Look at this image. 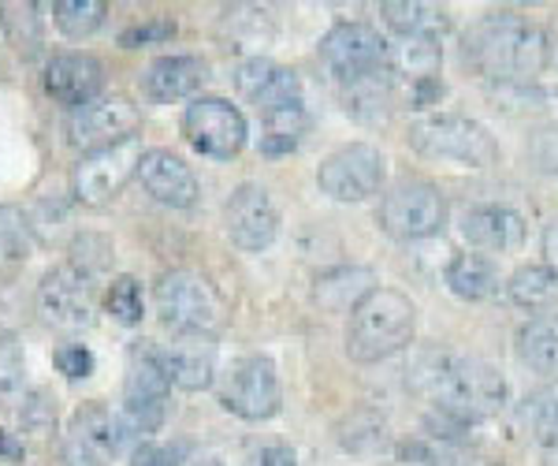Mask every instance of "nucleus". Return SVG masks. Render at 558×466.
<instances>
[{
  "label": "nucleus",
  "mask_w": 558,
  "mask_h": 466,
  "mask_svg": "<svg viewBox=\"0 0 558 466\" xmlns=\"http://www.w3.org/2000/svg\"><path fill=\"white\" fill-rule=\"evenodd\" d=\"M465 60L499 86H529L551 64V38L518 12H488L465 38Z\"/></svg>",
  "instance_id": "f257e3e1"
},
{
  "label": "nucleus",
  "mask_w": 558,
  "mask_h": 466,
  "mask_svg": "<svg viewBox=\"0 0 558 466\" xmlns=\"http://www.w3.org/2000/svg\"><path fill=\"white\" fill-rule=\"evenodd\" d=\"M417 381L425 396L458 422H481V418L499 415L510 396L507 378L492 362L473 355H432Z\"/></svg>",
  "instance_id": "f03ea898"
},
{
  "label": "nucleus",
  "mask_w": 558,
  "mask_h": 466,
  "mask_svg": "<svg viewBox=\"0 0 558 466\" xmlns=\"http://www.w3.org/2000/svg\"><path fill=\"white\" fill-rule=\"evenodd\" d=\"M417 336V307L399 288H373L347 318V355L354 362H384L407 351Z\"/></svg>",
  "instance_id": "7ed1b4c3"
},
{
  "label": "nucleus",
  "mask_w": 558,
  "mask_h": 466,
  "mask_svg": "<svg viewBox=\"0 0 558 466\" xmlns=\"http://www.w3.org/2000/svg\"><path fill=\"white\" fill-rule=\"evenodd\" d=\"M153 307L172 333L216 336L228 321V307H223L220 291L194 268H172V273L160 276V284L153 288Z\"/></svg>",
  "instance_id": "20e7f679"
},
{
  "label": "nucleus",
  "mask_w": 558,
  "mask_h": 466,
  "mask_svg": "<svg viewBox=\"0 0 558 466\" xmlns=\"http://www.w3.org/2000/svg\"><path fill=\"white\" fill-rule=\"evenodd\" d=\"M407 142L421 157L432 160H454L462 168H488L499 157L492 131L476 123L473 116L458 112H428L410 123Z\"/></svg>",
  "instance_id": "39448f33"
},
{
  "label": "nucleus",
  "mask_w": 558,
  "mask_h": 466,
  "mask_svg": "<svg viewBox=\"0 0 558 466\" xmlns=\"http://www.w3.org/2000/svg\"><path fill=\"white\" fill-rule=\"evenodd\" d=\"M376 220H380L384 236L399 239V243H421L447 228V199L428 179H399L384 191Z\"/></svg>",
  "instance_id": "423d86ee"
},
{
  "label": "nucleus",
  "mask_w": 558,
  "mask_h": 466,
  "mask_svg": "<svg viewBox=\"0 0 558 466\" xmlns=\"http://www.w3.org/2000/svg\"><path fill=\"white\" fill-rule=\"evenodd\" d=\"M168 396H172V381H168L165 366H160L157 344L142 339L128 355V378H123V426L128 433H157L168 418Z\"/></svg>",
  "instance_id": "0eeeda50"
},
{
  "label": "nucleus",
  "mask_w": 558,
  "mask_h": 466,
  "mask_svg": "<svg viewBox=\"0 0 558 466\" xmlns=\"http://www.w3.org/2000/svg\"><path fill=\"white\" fill-rule=\"evenodd\" d=\"M146 157V146H142V134H131L123 142H112V146L89 150L75 160L71 168V194H75L78 205L86 210H101L138 176V165Z\"/></svg>",
  "instance_id": "6e6552de"
},
{
  "label": "nucleus",
  "mask_w": 558,
  "mask_h": 466,
  "mask_svg": "<svg viewBox=\"0 0 558 466\" xmlns=\"http://www.w3.org/2000/svg\"><path fill=\"white\" fill-rule=\"evenodd\" d=\"M320 68L331 83L350 86L357 79L387 71V38L368 23H336L317 45Z\"/></svg>",
  "instance_id": "1a4fd4ad"
},
{
  "label": "nucleus",
  "mask_w": 558,
  "mask_h": 466,
  "mask_svg": "<svg viewBox=\"0 0 558 466\" xmlns=\"http://www.w3.org/2000/svg\"><path fill=\"white\" fill-rule=\"evenodd\" d=\"M183 139L194 154L209 160H231L246 146L250 123L239 105H231L228 97L202 94L183 109Z\"/></svg>",
  "instance_id": "9d476101"
},
{
  "label": "nucleus",
  "mask_w": 558,
  "mask_h": 466,
  "mask_svg": "<svg viewBox=\"0 0 558 466\" xmlns=\"http://www.w3.org/2000/svg\"><path fill=\"white\" fill-rule=\"evenodd\" d=\"M387 183V157L373 142H350L328 154L317 168V187L331 202H365Z\"/></svg>",
  "instance_id": "9b49d317"
},
{
  "label": "nucleus",
  "mask_w": 558,
  "mask_h": 466,
  "mask_svg": "<svg viewBox=\"0 0 558 466\" xmlns=\"http://www.w3.org/2000/svg\"><path fill=\"white\" fill-rule=\"evenodd\" d=\"M223 410H231L242 422H268L283 407V384L268 355H246L231 366L228 381L220 389Z\"/></svg>",
  "instance_id": "f8f14e48"
},
{
  "label": "nucleus",
  "mask_w": 558,
  "mask_h": 466,
  "mask_svg": "<svg viewBox=\"0 0 558 466\" xmlns=\"http://www.w3.org/2000/svg\"><path fill=\"white\" fill-rule=\"evenodd\" d=\"M38 313L49 321L52 328L64 333H78L97 321V291L94 280L86 273H78L75 265H57L41 276L38 284Z\"/></svg>",
  "instance_id": "ddd939ff"
},
{
  "label": "nucleus",
  "mask_w": 558,
  "mask_h": 466,
  "mask_svg": "<svg viewBox=\"0 0 558 466\" xmlns=\"http://www.w3.org/2000/svg\"><path fill=\"white\" fill-rule=\"evenodd\" d=\"M138 128L142 112L128 94H101L97 101H89L68 116V142L89 154V150L131 139V134H138Z\"/></svg>",
  "instance_id": "4468645a"
},
{
  "label": "nucleus",
  "mask_w": 558,
  "mask_h": 466,
  "mask_svg": "<svg viewBox=\"0 0 558 466\" xmlns=\"http://www.w3.org/2000/svg\"><path fill=\"white\" fill-rule=\"evenodd\" d=\"M223 228L228 239L246 254H260L276 243L279 236V210L272 194L260 183H242L231 191L228 205H223Z\"/></svg>",
  "instance_id": "2eb2a0df"
},
{
  "label": "nucleus",
  "mask_w": 558,
  "mask_h": 466,
  "mask_svg": "<svg viewBox=\"0 0 558 466\" xmlns=\"http://www.w3.org/2000/svg\"><path fill=\"white\" fill-rule=\"evenodd\" d=\"M45 94L71 112L105 94V64L94 52H52L41 71Z\"/></svg>",
  "instance_id": "dca6fc26"
},
{
  "label": "nucleus",
  "mask_w": 558,
  "mask_h": 466,
  "mask_svg": "<svg viewBox=\"0 0 558 466\" xmlns=\"http://www.w3.org/2000/svg\"><path fill=\"white\" fill-rule=\"evenodd\" d=\"M138 183L146 187L153 202L168 205V210H191L202 194L194 168L183 157H175L172 150H146L138 165Z\"/></svg>",
  "instance_id": "f3484780"
},
{
  "label": "nucleus",
  "mask_w": 558,
  "mask_h": 466,
  "mask_svg": "<svg viewBox=\"0 0 558 466\" xmlns=\"http://www.w3.org/2000/svg\"><path fill=\"white\" fill-rule=\"evenodd\" d=\"M160 366L179 392H205L216 381V336L175 333L172 344L157 347Z\"/></svg>",
  "instance_id": "a211bd4d"
},
{
  "label": "nucleus",
  "mask_w": 558,
  "mask_h": 466,
  "mask_svg": "<svg viewBox=\"0 0 558 466\" xmlns=\"http://www.w3.org/2000/svg\"><path fill=\"white\" fill-rule=\"evenodd\" d=\"M209 83V64L191 52H172V57H157L142 71V89L149 101L172 105L186 101V97H202V86Z\"/></svg>",
  "instance_id": "6ab92c4d"
},
{
  "label": "nucleus",
  "mask_w": 558,
  "mask_h": 466,
  "mask_svg": "<svg viewBox=\"0 0 558 466\" xmlns=\"http://www.w3.org/2000/svg\"><path fill=\"white\" fill-rule=\"evenodd\" d=\"M462 239L481 254H514L525 243V220L510 205H473L462 213Z\"/></svg>",
  "instance_id": "aec40b11"
},
{
  "label": "nucleus",
  "mask_w": 558,
  "mask_h": 466,
  "mask_svg": "<svg viewBox=\"0 0 558 466\" xmlns=\"http://www.w3.org/2000/svg\"><path fill=\"white\" fill-rule=\"evenodd\" d=\"M444 68V49L436 38H395L387 41V75L395 83V94L421 83H436Z\"/></svg>",
  "instance_id": "412c9836"
},
{
  "label": "nucleus",
  "mask_w": 558,
  "mask_h": 466,
  "mask_svg": "<svg viewBox=\"0 0 558 466\" xmlns=\"http://www.w3.org/2000/svg\"><path fill=\"white\" fill-rule=\"evenodd\" d=\"M444 280H447V288H451V295H458L462 302H488L492 295H499L502 288L499 265H495L488 254H481V250H462V254H454L444 268Z\"/></svg>",
  "instance_id": "4be33fe9"
},
{
  "label": "nucleus",
  "mask_w": 558,
  "mask_h": 466,
  "mask_svg": "<svg viewBox=\"0 0 558 466\" xmlns=\"http://www.w3.org/2000/svg\"><path fill=\"white\" fill-rule=\"evenodd\" d=\"M68 437L83 441L86 447H94L97 455H105V459L112 463V455H120L123 441H128V426H123V418L112 415L105 403H83V407L71 415Z\"/></svg>",
  "instance_id": "5701e85b"
},
{
  "label": "nucleus",
  "mask_w": 558,
  "mask_h": 466,
  "mask_svg": "<svg viewBox=\"0 0 558 466\" xmlns=\"http://www.w3.org/2000/svg\"><path fill=\"white\" fill-rule=\"evenodd\" d=\"M373 288H380L373 268L339 265V268H328V273L317 276V284H313V299H317L324 310L347 313V318H350V310H354Z\"/></svg>",
  "instance_id": "b1692460"
},
{
  "label": "nucleus",
  "mask_w": 558,
  "mask_h": 466,
  "mask_svg": "<svg viewBox=\"0 0 558 466\" xmlns=\"http://www.w3.org/2000/svg\"><path fill=\"white\" fill-rule=\"evenodd\" d=\"M518 358L533 373L558 381V313H533L518 333Z\"/></svg>",
  "instance_id": "393cba45"
},
{
  "label": "nucleus",
  "mask_w": 558,
  "mask_h": 466,
  "mask_svg": "<svg viewBox=\"0 0 558 466\" xmlns=\"http://www.w3.org/2000/svg\"><path fill=\"white\" fill-rule=\"evenodd\" d=\"M395 101H399V94H395V83H391V75H387V71L343 86L347 116H354V120L365 123V128H380V123L391 120Z\"/></svg>",
  "instance_id": "a878e982"
},
{
  "label": "nucleus",
  "mask_w": 558,
  "mask_h": 466,
  "mask_svg": "<svg viewBox=\"0 0 558 466\" xmlns=\"http://www.w3.org/2000/svg\"><path fill=\"white\" fill-rule=\"evenodd\" d=\"M384 23L395 31V38H444L447 26V12L439 4H425V0H387L380 4Z\"/></svg>",
  "instance_id": "bb28decb"
},
{
  "label": "nucleus",
  "mask_w": 558,
  "mask_h": 466,
  "mask_svg": "<svg viewBox=\"0 0 558 466\" xmlns=\"http://www.w3.org/2000/svg\"><path fill=\"white\" fill-rule=\"evenodd\" d=\"M502 291H507V299L514 302L518 310L547 313L555 307V299H558V273H551L544 262L521 265V268H514V273L507 276Z\"/></svg>",
  "instance_id": "cd10ccee"
},
{
  "label": "nucleus",
  "mask_w": 558,
  "mask_h": 466,
  "mask_svg": "<svg viewBox=\"0 0 558 466\" xmlns=\"http://www.w3.org/2000/svg\"><path fill=\"white\" fill-rule=\"evenodd\" d=\"M34 250V231H31V217L15 205L0 202V268H15L26 265Z\"/></svg>",
  "instance_id": "c85d7f7f"
},
{
  "label": "nucleus",
  "mask_w": 558,
  "mask_h": 466,
  "mask_svg": "<svg viewBox=\"0 0 558 466\" xmlns=\"http://www.w3.org/2000/svg\"><path fill=\"white\" fill-rule=\"evenodd\" d=\"M105 15H108L105 0H57L52 4V20H57L60 34L71 41H83L94 31H101Z\"/></svg>",
  "instance_id": "c756f323"
},
{
  "label": "nucleus",
  "mask_w": 558,
  "mask_h": 466,
  "mask_svg": "<svg viewBox=\"0 0 558 466\" xmlns=\"http://www.w3.org/2000/svg\"><path fill=\"white\" fill-rule=\"evenodd\" d=\"M105 310L112 313V321L120 325H142L146 318V295H142V284L134 276H112L105 291Z\"/></svg>",
  "instance_id": "7c9ffc66"
},
{
  "label": "nucleus",
  "mask_w": 558,
  "mask_h": 466,
  "mask_svg": "<svg viewBox=\"0 0 558 466\" xmlns=\"http://www.w3.org/2000/svg\"><path fill=\"white\" fill-rule=\"evenodd\" d=\"M108 262H112V243L97 231H83V236L71 239L68 247V265H75L78 273H86L89 280H97L101 273H108Z\"/></svg>",
  "instance_id": "2f4dec72"
},
{
  "label": "nucleus",
  "mask_w": 558,
  "mask_h": 466,
  "mask_svg": "<svg viewBox=\"0 0 558 466\" xmlns=\"http://www.w3.org/2000/svg\"><path fill=\"white\" fill-rule=\"evenodd\" d=\"M26 396V358L15 339H0V399L15 403Z\"/></svg>",
  "instance_id": "473e14b6"
},
{
  "label": "nucleus",
  "mask_w": 558,
  "mask_h": 466,
  "mask_svg": "<svg viewBox=\"0 0 558 466\" xmlns=\"http://www.w3.org/2000/svg\"><path fill=\"white\" fill-rule=\"evenodd\" d=\"M536 441L547 447H558V392H539L525 410Z\"/></svg>",
  "instance_id": "72a5a7b5"
},
{
  "label": "nucleus",
  "mask_w": 558,
  "mask_h": 466,
  "mask_svg": "<svg viewBox=\"0 0 558 466\" xmlns=\"http://www.w3.org/2000/svg\"><path fill=\"white\" fill-rule=\"evenodd\" d=\"M276 60H268V57H246L242 64L235 68V86H239V94L246 97V101H254V97L260 94V89L268 86V79L276 75Z\"/></svg>",
  "instance_id": "f704fd0d"
},
{
  "label": "nucleus",
  "mask_w": 558,
  "mask_h": 466,
  "mask_svg": "<svg viewBox=\"0 0 558 466\" xmlns=\"http://www.w3.org/2000/svg\"><path fill=\"white\" fill-rule=\"evenodd\" d=\"M52 362L68 381H86L94 373V351L86 344H64L52 351Z\"/></svg>",
  "instance_id": "c9c22d12"
},
{
  "label": "nucleus",
  "mask_w": 558,
  "mask_h": 466,
  "mask_svg": "<svg viewBox=\"0 0 558 466\" xmlns=\"http://www.w3.org/2000/svg\"><path fill=\"white\" fill-rule=\"evenodd\" d=\"M175 38V20H149L138 26H128L120 34L123 49H142V45H160V41H172Z\"/></svg>",
  "instance_id": "e433bc0d"
},
{
  "label": "nucleus",
  "mask_w": 558,
  "mask_h": 466,
  "mask_svg": "<svg viewBox=\"0 0 558 466\" xmlns=\"http://www.w3.org/2000/svg\"><path fill=\"white\" fill-rule=\"evenodd\" d=\"M68 224V213L64 205H60L57 199H41L38 205H34L31 213V231H41L45 243H52V239H60V228Z\"/></svg>",
  "instance_id": "4c0bfd02"
},
{
  "label": "nucleus",
  "mask_w": 558,
  "mask_h": 466,
  "mask_svg": "<svg viewBox=\"0 0 558 466\" xmlns=\"http://www.w3.org/2000/svg\"><path fill=\"white\" fill-rule=\"evenodd\" d=\"M23 422L31 429H49L57 422V410H52V403L41 396V392H34V396H23Z\"/></svg>",
  "instance_id": "58836bf2"
},
{
  "label": "nucleus",
  "mask_w": 558,
  "mask_h": 466,
  "mask_svg": "<svg viewBox=\"0 0 558 466\" xmlns=\"http://www.w3.org/2000/svg\"><path fill=\"white\" fill-rule=\"evenodd\" d=\"M60 463L64 466H108L105 455H97L94 447H86L83 441L64 433V444H60Z\"/></svg>",
  "instance_id": "ea45409f"
},
{
  "label": "nucleus",
  "mask_w": 558,
  "mask_h": 466,
  "mask_svg": "<svg viewBox=\"0 0 558 466\" xmlns=\"http://www.w3.org/2000/svg\"><path fill=\"white\" fill-rule=\"evenodd\" d=\"M246 466H299V455H294V447H287V444H265V447H254V452H250Z\"/></svg>",
  "instance_id": "a19ab883"
},
{
  "label": "nucleus",
  "mask_w": 558,
  "mask_h": 466,
  "mask_svg": "<svg viewBox=\"0 0 558 466\" xmlns=\"http://www.w3.org/2000/svg\"><path fill=\"white\" fill-rule=\"evenodd\" d=\"M131 466H175V452H172V447H165V444L142 441L131 452Z\"/></svg>",
  "instance_id": "79ce46f5"
},
{
  "label": "nucleus",
  "mask_w": 558,
  "mask_h": 466,
  "mask_svg": "<svg viewBox=\"0 0 558 466\" xmlns=\"http://www.w3.org/2000/svg\"><path fill=\"white\" fill-rule=\"evenodd\" d=\"M544 265L551 268V273H558V217L547 220V228H544Z\"/></svg>",
  "instance_id": "37998d69"
},
{
  "label": "nucleus",
  "mask_w": 558,
  "mask_h": 466,
  "mask_svg": "<svg viewBox=\"0 0 558 466\" xmlns=\"http://www.w3.org/2000/svg\"><path fill=\"white\" fill-rule=\"evenodd\" d=\"M0 455L4 459H23V444L12 441V433H4V429H0Z\"/></svg>",
  "instance_id": "c03bdc74"
},
{
  "label": "nucleus",
  "mask_w": 558,
  "mask_h": 466,
  "mask_svg": "<svg viewBox=\"0 0 558 466\" xmlns=\"http://www.w3.org/2000/svg\"><path fill=\"white\" fill-rule=\"evenodd\" d=\"M194 466H223L220 459H202V463H194Z\"/></svg>",
  "instance_id": "a18cd8bd"
}]
</instances>
